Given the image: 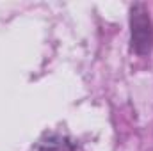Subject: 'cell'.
Returning a JSON list of instances; mask_svg holds the SVG:
<instances>
[{"label":"cell","instance_id":"obj_1","mask_svg":"<svg viewBox=\"0 0 153 151\" xmlns=\"http://www.w3.org/2000/svg\"><path fill=\"white\" fill-rule=\"evenodd\" d=\"M132 50L137 55H148L153 48V25L144 4H134L130 9Z\"/></svg>","mask_w":153,"mask_h":151},{"label":"cell","instance_id":"obj_2","mask_svg":"<svg viewBox=\"0 0 153 151\" xmlns=\"http://www.w3.org/2000/svg\"><path fill=\"white\" fill-rule=\"evenodd\" d=\"M32 151H76V146L59 133H46L34 144Z\"/></svg>","mask_w":153,"mask_h":151}]
</instances>
